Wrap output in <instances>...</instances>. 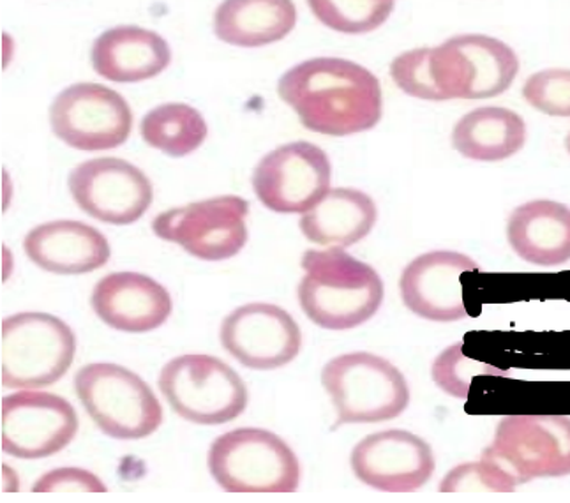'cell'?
<instances>
[{"instance_id":"4fadbf2b","label":"cell","mask_w":570,"mask_h":503,"mask_svg":"<svg viewBox=\"0 0 570 503\" xmlns=\"http://www.w3.org/2000/svg\"><path fill=\"white\" fill-rule=\"evenodd\" d=\"M68 184L83 213L116 227L137 223L153 204L150 180L140 168L119 158L81 162L69 174Z\"/></svg>"},{"instance_id":"5bb4252c","label":"cell","mask_w":570,"mask_h":503,"mask_svg":"<svg viewBox=\"0 0 570 503\" xmlns=\"http://www.w3.org/2000/svg\"><path fill=\"white\" fill-rule=\"evenodd\" d=\"M350 463L358 481L392 495L415 493L426 486L436 465L430 444L403 430L380 431L362 438Z\"/></svg>"},{"instance_id":"3957f363","label":"cell","mask_w":570,"mask_h":503,"mask_svg":"<svg viewBox=\"0 0 570 503\" xmlns=\"http://www.w3.org/2000/svg\"><path fill=\"white\" fill-rule=\"evenodd\" d=\"M481 457L511 493L535 479L566 477L570 475V417L507 415Z\"/></svg>"},{"instance_id":"d6986e66","label":"cell","mask_w":570,"mask_h":503,"mask_svg":"<svg viewBox=\"0 0 570 503\" xmlns=\"http://www.w3.org/2000/svg\"><path fill=\"white\" fill-rule=\"evenodd\" d=\"M90 60L99 77L116 83H137L161 75L170 66L171 50L153 30L114 27L96 39Z\"/></svg>"},{"instance_id":"5b68a950","label":"cell","mask_w":570,"mask_h":503,"mask_svg":"<svg viewBox=\"0 0 570 503\" xmlns=\"http://www.w3.org/2000/svg\"><path fill=\"white\" fill-rule=\"evenodd\" d=\"M77 339L66 322L48 313L26 312L0 325V379L8 388H41L71 367Z\"/></svg>"},{"instance_id":"d4e9b609","label":"cell","mask_w":570,"mask_h":503,"mask_svg":"<svg viewBox=\"0 0 570 503\" xmlns=\"http://www.w3.org/2000/svg\"><path fill=\"white\" fill-rule=\"evenodd\" d=\"M140 129L147 146L171 158L195 152L209 132L200 111L184 102H167L154 108L141 120Z\"/></svg>"},{"instance_id":"f546056e","label":"cell","mask_w":570,"mask_h":503,"mask_svg":"<svg viewBox=\"0 0 570 503\" xmlns=\"http://www.w3.org/2000/svg\"><path fill=\"white\" fill-rule=\"evenodd\" d=\"M440 493L449 495H482V493H511L493 466L488 461L479 460L475 463H464L451 470L440 482Z\"/></svg>"},{"instance_id":"277c9868","label":"cell","mask_w":570,"mask_h":503,"mask_svg":"<svg viewBox=\"0 0 570 503\" xmlns=\"http://www.w3.org/2000/svg\"><path fill=\"white\" fill-rule=\"evenodd\" d=\"M322 385L337 412L334 427L385 423L409 408L410 388L403 373L387 358L367 352L328 361Z\"/></svg>"},{"instance_id":"52a82bcc","label":"cell","mask_w":570,"mask_h":503,"mask_svg":"<svg viewBox=\"0 0 570 503\" xmlns=\"http://www.w3.org/2000/svg\"><path fill=\"white\" fill-rule=\"evenodd\" d=\"M89 417L110 438L141 440L163 424V408L137 373L117 364H89L75 376Z\"/></svg>"},{"instance_id":"603a6c76","label":"cell","mask_w":570,"mask_h":503,"mask_svg":"<svg viewBox=\"0 0 570 503\" xmlns=\"http://www.w3.org/2000/svg\"><path fill=\"white\" fill-rule=\"evenodd\" d=\"M297 8L292 0H223L214 13V32L223 43L261 48L294 30Z\"/></svg>"},{"instance_id":"4316f807","label":"cell","mask_w":570,"mask_h":503,"mask_svg":"<svg viewBox=\"0 0 570 503\" xmlns=\"http://www.w3.org/2000/svg\"><path fill=\"white\" fill-rule=\"evenodd\" d=\"M431 376H433L434 384L439 385L443 393L458 397V400H466L473 379L479 378V376H507V372L469 357L464 354L463 343H455L434 358Z\"/></svg>"},{"instance_id":"6da1fadb","label":"cell","mask_w":570,"mask_h":503,"mask_svg":"<svg viewBox=\"0 0 570 503\" xmlns=\"http://www.w3.org/2000/svg\"><path fill=\"white\" fill-rule=\"evenodd\" d=\"M277 95L297 114L304 128L327 137L370 131L382 119L380 80L354 60H304L279 78Z\"/></svg>"},{"instance_id":"cb8c5ba5","label":"cell","mask_w":570,"mask_h":503,"mask_svg":"<svg viewBox=\"0 0 570 503\" xmlns=\"http://www.w3.org/2000/svg\"><path fill=\"white\" fill-rule=\"evenodd\" d=\"M452 41L461 51L469 78L466 101L499 98L514 86L521 60L511 45L479 32L455 34Z\"/></svg>"},{"instance_id":"4dcf8cb0","label":"cell","mask_w":570,"mask_h":503,"mask_svg":"<svg viewBox=\"0 0 570 503\" xmlns=\"http://www.w3.org/2000/svg\"><path fill=\"white\" fill-rule=\"evenodd\" d=\"M35 493H53V495H68V493H107L108 487L102 484L98 475L89 470L68 469L51 470L39 479L32 486Z\"/></svg>"},{"instance_id":"7402d4cb","label":"cell","mask_w":570,"mask_h":503,"mask_svg":"<svg viewBox=\"0 0 570 503\" xmlns=\"http://www.w3.org/2000/svg\"><path fill=\"white\" fill-rule=\"evenodd\" d=\"M527 122L518 111L505 107H481L464 114L454 128L451 141L455 152L479 162L511 159L527 144Z\"/></svg>"},{"instance_id":"7a4b0ae2","label":"cell","mask_w":570,"mask_h":503,"mask_svg":"<svg viewBox=\"0 0 570 503\" xmlns=\"http://www.w3.org/2000/svg\"><path fill=\"white\" fill-rule=\"evenodd\" d=\"M303 269L298 303L318 327L348 331L366 324L382 306V277L345 248L309 249L304 253Z\"/></svg>"},{"instance_id":"e0dca14e","label":"cell","mask_w":570,"mask_h":503,"mask_svg":"<svg viewBox=\"0 0 570 503\" xmlns=\"http://www.w3.org/2000/svg\"><path fill=\"white\" fill-rule=\"evenodd\" d=\"M90 304L108 327L124 333H149L161 327L174 307L161 283L137 273L102 277L92 292Z\"/></svg>"},{"instance_id":"30bf717a","label":"cell","mask_w":570,"mask_h":503,"mask_svg":"<svg viewBox=\"0 0 570 503\" xmlns=\"http://www.w3.org/2000/svg\"><path fill=\"white\" fill-rule=\"evenodd\" d=\"M51 131L72 149L110 150L131 135L128 101L99 83H75L57 96L50 107Z\"/></svg>"},{"instance_id":"2e32d148","label":"cell","mask_w":570,"mask_h":503,"mask_svg":"<svg viewBox=\"0 0 570 503\" xmlns=\"http://www.w3.org/2000/svg\"><path fill=\"white\" fill-rule=\"evenodd\" d=\"M479 265L455 251H431L404 267L400 277L401 299L413 315L424 320L458 322L469 318L464 304V274L476 273Z\"/></svg>"},{"instance_id":"8fae6325","label":"cell","mask_w":570,"mask_h":503,"mask_svg":"<svg viewBox=\"0 0 570 503\" xmlns=\"http://www.w3.org/2000/svg\"><path fill=\"white\" fill-rule=\"evenodd\" d=\"M77 431V412L57 394L23 388L6 396L0 405V445L9 456H53L71 444Z\"/></svg>"},{"instance_id":"9a60e30c","label":"cell","mask_w":570,"mask_h":503,"mask_svg":"<svg viewBox=\"0 0 570 503\" xmlns=\"http://www.w3.org/2000/svg\"><path fill=\"white\" fill-rule=\"evenodd\" d=\"M222 345L232 357L252 369H277L297 357L303 334L288 312L274 304L253 303L226 316Z\"/></svg>"},{"instance_id":"ffe728a7","label":"cell","mask_w":570,"mask_h":503,"mask_svg":"<svg viewBox=\"0 0 570 503\" xmlns=\"http://www.w3.org/2000/svg\"><path fill=\"white\" fill-rule=\"evenodd\" d=\"M507 239L515 255L539 267L570 260V207L554 200H532L512 210Z\"/></svg>"},{"instance_id":"1f68e13d","label":"cell","mask_w":570,"mask_h":503,"mask_svg":"<svg viewBox=\"0 0 570 503\" xmlns=\"http://www.w3.org/2000/svg\"><path fill=\"white\" fill-rule=\"evenodd\" d=\"M566 149H567V152H569V156H570V131L567 132V137H566Z\"/></svg>"},{"instance_id":"f1b7e54d","label":"cell","mask_w":570,"mask_h":503,"mask_svg":"<svg viewBox=\"0 0 570 503\" xmlns=\"http://www.w3.org/2000/svg\"><path fill=\"white\" fill-rule=\"evenodd\" d=\"M527 105L548 117L570 119V68H544L521 87Z\"/></svg>"},{"instance_id":"484cf974","label":"cell","mask_w":570,"mask_h":503,"mask_svg":"<svg viewBox=\"0 0 570 503\" xmlns=\"http://www.w3.org/2000/svg\"><path fill=\"white\" fill-rule=\"evenodd\" d=\"M322 26L341 34H370L391 18L396 0H307Z\"/></svg>"},{"instance_id":"83f0119b","label":"cell","mask_w":570,"mask_h":503,"mask_svg":"<svg viewBox=\"0 0 570 503\" xmlns=\"http://www.w3.org/2000/svg\"><path fill=\"white\" fill-rule=\"evenodd\" d=\"M389 73L403 95L421 101L443 102L442 92L434 78L433 47L403 51L392 60Z\"/></svg>"},{"instance_id":"44dd1931","label":"cell","mask_w":570,"mask_h":503,"mask_svg":"<svg viewBox=\"0 0 570 503\" xmlns=\"http://www.w3.org/2000/svg\"><path fill=\"white\" fill-rule=\"evenodd\" d=\"M375 201L358 189H328L307 213L298 227L309 243L327 248H350L366 239L375 227Z\"/></svg>"},{"instance_id":"7c38bea8","label":"cell","mask_w":570,"mask_h":503,"mask_svg":"<svg viewBox=\"0 0 570 503\" xmlns=\"http://www.w3.org/2000/svg\"><path fill=\"white\" fill-rule=\"evenodd\" d=\"M331 174L325 150L309 141H294L261 159L253 174V188L268 210L304 214L328 191Z\"/></svg>"},{"instance_id":"ac0fdd59","label":"cell","mask_w":570,"mask_h":503,"mask_svg":"<svg viewBox=\"0 0 570 503\" xmlns=\"http://www.w3.org/2000/svg\"><path fill=\"white\" fill-rule=\"evenodd\" d=\"M23 249L39 269L53 274H89L110 260L105 235L80 221L45 223L32 228Z\"/></svg>"},{"instance_id":"ba28073f","label":"cell","mask_w":570,"mask_h":503,"mask_svg":"<svg viewBox=\"0 0 570 503\" xmlns=\"http://www.w3.org/2000/svg\"><path fill=\"white\" fill-rule=\"evenodd\" d=\"M159 388L175 414L200 426L230 423L246 410L249 397L228 364L205 354L171 358L159 373Z\"/></svg>"},{"instance_id":"9c48e42d","label":"cell","mask_w":570,"mask_h":503,"mask_svg":"<svg viewBox=\"0 0 570 503\" xmlns=\"http://www.w3.org/2000/svg\"><path fill=\"white\" fill-rule=\"evenodd\" d=\"M247 214L249 204L244 198H210L159 214L153 230L200 260H228L246 246Z\"/></svg>"},{"instance_id":"8992f818","label":"cell","mask_w":570,"mask_h":503,"mask_svg":"<svg viewBox=\"0 0 570 503\" xmlns=\"http://www.w3.org/2000/svg\"><path fill=\"white\" fill-rule=\"evenodd\" d=\"M209 470L226 493H295L301 465L285 440L271 431L243 427L214 440Z\"/></svg>"}]
</instances>
